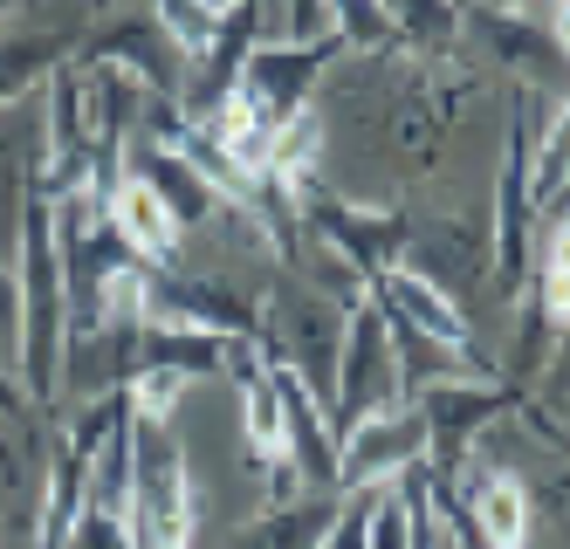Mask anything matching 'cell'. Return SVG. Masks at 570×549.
Here are the masks:
<instances>
[{"label": "cell", "instance_id": "cell-1", "mask_svg": "<svg viewBox=\"0 0 570 549\" xmlns=\"http://www.w3.org/2000/svg\"><path fill=\"white\" fill-rule=\"evenodd\" d=\"M21 371L35 399L62 392V351H69V288H62V234L56 206H21Z\"/></svg>", "mask_w": 570, "mask_h": 549}, {"label": "cell", "instance_id": "cell-2", "mask_svg": "<svg viewBox=\"0 0 570 549\" xmlns=\"http://www.w3.org/2000/svg\"><path fill=\"white\" fill-rule=\"evenodd\" d=\"M193 481L186 453L166 427H138L131 419V522L145 549H193Z\"/></svg>", "mask_w": 570, "mask_h": 549}, {"label": "cell", "instance_id": "cell-3", "mask_svg": "<svg viewBox=\"0 0 570 549\" xmlns=\"http://www.w3.org/2000/svg\"><path fill=\"white\" fill-rule=\"evenodd\" d=\"M399 399V371H392V336H385V310L357 303L344 323V351H337V385H331V412L337 433H351L357 419H372Z\"/></svg>", "mask_w": 570, "mask_h": 549}, {"label": "cell", "instance_id": "cell-4", "mask_svg": "<svg viewBox=\"0 0 570 549\" xmlns=\"http://www.w3.org/2000/svg\"><path fill=\"white\" fill-rule=\"evenodd\" d=\"M426 412L420 405H385L372 419H357L351 433H337V494H364L385 488L392 474H405L426 453Z\"/></svg>", "mask_w": 570, "mask_h": 549}, {"label": "cell", "instance_id": "cell-5", "mask_svg": "<svg viewBox=\"0 0 570 549\" xmlns=\"http://www.w3.org/2000/svg\"><path fill=\"white\" fill-rule=\"evenodd\" d=\"M385 295H392L399 330L426 336V344H440V351H468V316L446 303V288H433L426 275H392Z\"/></svg>", "mask_w": 570, "mask_h": 549}, {"label": "cell", "instance_id": "cell-6", "mask_svg": "<svg viewBox=\"0 0 570 549\" xmlns=\"http://www.w3.org/2000/svg\"><path fill=\"white\" fill-rule=\"evenodd\" d=\"M110 227H117V241H125V247H138V255H151V262H166L173 247H179L173 206L158 199L145 179H117V193H110Z\"/></svg>", "mask_w": 570, "mask_h": 549}, {"label": "cell", "instance_id": "cell-7", "mask_svg": "<svg viewBox=\"0 0 570 549\" xmlns=\"http://www.w3.org/2000/svg\"><path fill=\"white\" fill-rule=\"evenodd\" d=\"M474 522L488 549H522L529 542V488L515 474H481L474 481Z\"/></svg>", "mask_w": 570, "mask_h": 549}, {"label": "cell", "instance_id": "cell-8", "mask_svg": "<svg viewBox=\"0 0 570 549\" xmlns=\"http://www.w3.org/2000/svg\"><path fill=\"white\" fill-rule=\"evenodd\" d=\"M337 516H344L337 494L296 501V509H268V516L248 529V549H323V536L337 529Z\"/></svg>", "mask_w": 570, "mask_h": 549}, {"label": "cell", "instance_id": "cell-9", "mask_svg": "<svg viewBox=\"0 0 570 549\" xmlns=\"http://www.w3.org/2000/svg\"><path fill=\"white\" fill-rule=\"evenodd\" d=\"M323 151V117L316 110H296V117H282L275 124V138H268V173H282L289 186L309 179V165Z\"/></svg>", "mask_w": 570, "mask_h": 549}, {"label": "cell", "instance_id": "cell-10", "mask_svg": "<svg viewBox=\"0 0 570 549\" xmlns=\"http://www.w3.org/2000/svg\"><path fill=\"white\" fill-rule=\"evenodd\" d=\"M117 392H125V412L138 419V427H173V412L186 399V378L179 371H158V364H138L131 385H117Z\"/></svg>", "mask_w": 570, "mask_h": 549}, {"label": "cell", "instance_id": "cell-11", "mask_svg": "<svg viewBox=\"0 0 570 549\" xmlns=\"http://www.w3.org/2000/svg\"><path fill=\"white\" fill-rule=\"evenodd\" d=\"M495 268L515 288L522 282V145L509 151V173H502V247H495Z\"/></svg>", "mask_w": 570, "mask_h": 549}, {"label": "cell", "instance_id": "cell-12", "mask_svg": "<svg viewBox=\"0 0 570 549\" xmlns=\"http://www.w3.org/2000/svg\"><path fill=\"white\" fill-rule=\"evenodd\" d=\"M543 310H550V323H570V227L563 220L543 241Z\"/></svg>", "mask_w": 570, "mask_h": 549}, {"label": "cell", "instance_id": "cell-13", "mask_svg": "<svg viewBox=\"0 0 570 549\" xmlns=\"http://www.w3.org/2000/svg\"><path fill=\"white\" fill-rule=\"evenodd\" d=\"M42 69H49V41H42V49H35V41H14V49H0V104L28 97L35 82H42Z\"/></svg>", "mask_w": 570, "mask_h": 549}, {"label": "cell", "instance_id": "cell-14", "mask_svg": "<svg viewBox=\"0 0 570 549\" xmlns=\"http://www.w3.org/2000/svg\"><path fill=\"white\" fill-rule=\"evenodd\" d=\"M413 529H420V516L399 494H385L372 509V529H364V549H413Z\"/></svg>", "mask_w": 570, "mask_h": 549}, {"label": "cell", "instance_id": "cell-15", "mask_svg": "<svg viewBox=\"0 0 570 549\" xmlns=\"http://www.w3.org/2000/svg\"><path fill=\"white\" fill-rule=\"evenodd\" d=\"M570 186V110L557 117V131L543 138V173H537V199H557Z\"/></svg>", "mask_w": 570, "mask_h": 549}, {"label": "cell", "instance_id": "cell-16", "mask_svg": "<svg viewBox=\"0 0 570 549\" xmlns=\"http://www.w3.org/2000/svg\"><path fill=\"white\" fill-rule=\"evenodd\" d=\"M62 549H131V522H117V516H97V509H83L76 516V529H69V542Z\"/></svg>", "mask_w": 570, "mask_h": 549}, {"label": "cell", "instance_id": "cell-17", "mask_svg": "<svg viewBox=\"0 0 570 549\" xmlns=\"http://www.w3.org/2000/svg\"><path fill=\"white\" fill-rule=\"evenodd\" d=\"M0 351H21V282L0 268Z\"/></svg>", "mask_w": 570, "mask_h": 549}, {"label": "cell", "instance_id": "cell-18", "mask_svg": "<svg viewBox=\"0 0 570 549\" xmlns=\"http://www.w3.org/2000/svg\"><path fill=\"white\" fill-rule=\"evenodd\" d=\"M364 529H372V501H351L337 516V529L323 536V549H364Z\"/></svg>", "mask_w": 570, "mask_h": 549}, {"label": "cell", "instance_id": "cell-19", "mask_svg": "<svg viewBox=\"0 0 570 549\" xmlns=\"http://www.w3.org/2000/svg\"><path fill=\"white\" fill-rule=\"evenodd\" d=\"M21 405H28V399L14 392V378H8V357H0V412H21Z\"/></svg>", "mask_w": 570, "mask_h": 549}, {"label": "cell", "instance_id": "cell-20", "mask_svg": "<svg viewBox=\"0 0 570 549\" xmlns=\"http://www.w3.org/2000/svg\"><path fill=\"white\" fill-rule=\"evenodd\" d=\"M550 28H557V56H570V8H563V14H557Z\"/></svg>", "mask_w": 570, "mask_h": 549}]
</instances>
